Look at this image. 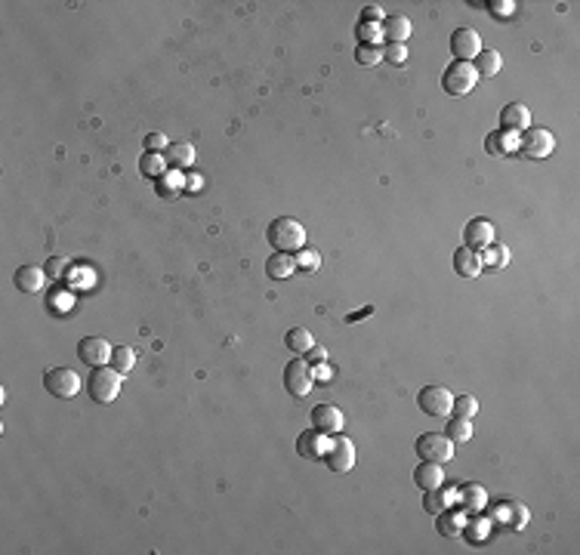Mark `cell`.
I'll use <instances>...</instances> for the list:
<instances>
[{"instance_id":"e0dca14e","label":"cell","mask_w":580,"mask_h":555,"mask_svg":"<svg viewBox=\"0 0 580 555\" xmlns=\"http://www.w3.org/2000/svg\"><path fill=\"white\" fill-rule=\"evenodd\" d=\"M482 268H485L482 253H475L472 247H460L454 253V272L460 275V278H479Z\"/></svg>"},{"instance_id":"8992f818","label":"cell","mask_w":580,"mask_h":555,"mask_svg":"<svg viewBox=\"0 0 580 555\" xmlns=\"http://www.w3.org/2000/svg\"><path fill=\"white\" fill-rule=\"evenodd\" d=\"M324 462L333 475H349L355 469V444L346 438V435H336L324 450Z\"/></svg>"},{"instance_id":"7a4b0ae2","label":"cell","mask_w":580,"mask_h":555,"mask_svg":"<svg viewBox=\"0 0 580 555\" xmlns=\"http://www.w3.org/2000/svg\"><path fill=\"white\" fill-rule=\"evenodd\" d=\"M475 83H479V74H475L472 62H451L442 74V87L447 96H466V92L475 90Z\"/></svg>"},{"instance_id":"f6af8a7d","label":"cell","mask_w":580,"mask_h":555,"mask_svg":"<svg viewBox=\"0 0 580 555\" xmlns=\"http://www.w3.org/2000/svg\"><path fill=\"white\" fill-rule=\"evenodd\" d=\"M318 383H331V370L327 367H318Z\"/></svg>"},{"instance_id":"ffe728a7","label":"cell","mask_w":580,"mask_h":555,"mask_svg":"<svg viewBox=\"0 0 580 555\" xmlns=\"http://www.w3.org/2000/svg\"><path fill=\"white\" fill-rule=\"evenodd\" d=\"M410 18L408 16H401V13H392L383 18V37H386L389 43H405L408 37H410Z\"/></svg>"},{"instance_id":"d6986e66","label":"cell","mask_w":580,"mask_h":555,"mask_svg":"<svg viewBox=\"0 0 580 555\" xmlns=\"http://www.w3.org/2000/svg\"><path fill=\"white\" fill-rule=\"evenodd\" d=\"M294 272H296L294 253H272L266 259V275L272 278V281H287V278H294Z\"/></svg>"},{"instance_id":"ee69618b","label":"cell","mask_w":580,"mask_h":555,"mask_svg":"<svg viewBox=\"0 0 580 555\" xmlns=\"http://www.w3.org/2000/svg\"><path fill=\"white\" fill-rule=\"evenodd\" d=\"M185 185H189V189H195V191H198V189H201V176H198V173L185 176Z\"/></svg>"},{"instance_id":"9a60e30c","label":"cell","mask_w":580,"mask_h":555,"mask_svg":"<svg viewBox=\"0 0 580 555\" xmlns=\"http://www.w3.org/2000/svg\"><path fill=\"white\" fill-rule=\"evenodd\" d=\"M324 450H327L324 432H318V429H306V432H299V438H296V453H299L303 460H321V457H324Z\"/></svg>"},{"instance_id":"ab89813d","label":"cell","mask_w":580,"mask_h":555,"mask_svg":"<svg viewBox=\"0 0 580 555\" xmlns=\"http://www.w3.org/2000/svg\"><path fill=\"white\" fill-rule=\"evenodd\" d=\"M145 148H148V152H167V148H170V142H167L164 133H148V136H145Z\"/></svg>"},{"instance_id":"4fadbf2b","label":"cell","mask_w":580,"mask_h":555,"mask_svg":"<svg viewBox=\"0 0 580 555\" xmlns=\"http://www.w3.org/2000/svg\"><path fill=\"white\" fill-rule=\"evenodd\" d=\"M463 240H466V247H472V250L494 244V222L491 219H470L463 228Z\"/></svg>"},{"instance_id":"f546056e","label":"cell","mask_w":580,"mask_h":555,"mask_svg":"<svg viewBox=\"0 0 580 555\" xmlns=\"http://www.w3.org/2000/svg\"><path fill=\"white\" fill-rule=\"evenodd\" d=\"M451 413L457 420H472V416L479 413V401H475L472 395H457L454 404H451Z\"/></svg>"},{"instance_id":"30bf717a","label":"cell","mask_w":580,"mask_h":555,"mask_svg":"<svg viewBox=\"0 0 580 555\" xmlns=\"http://www.w3.org/2000/svg\"><path fill=\"white\" fill-rule=\"evenodd\" d=\"M111 352L115 349H111L108 339H102V337H83L78 342V358L87 367H105L111 361Z\"/></svg>"},{"instance_id":"83f0119b","label":"cell","mask_w":580,"mask_h":555,"mask_svg":"<svg viewBox=\"0 0 580 555\" xmlns=\"http://www.w3.org/2000/svg\"><path fill=\"white\" fill-rule=\"evenodd\" d=\"M488 152L494 154V157H503V154H509L512 148H519V139H516V133H507V130H500V133H494V136H488Z\"/></svg>"},{"instance_id":"1f68e13d","label":"cell","mask_w":580,"mask_h":555,"mask_svg":"<svg viewBox=\"0 0 580 555\" xmlns=\"http://www.w3.org/2000/svg\"><path fill=\"white\" fill-rule=\"evenodd\" d=\"M182 185H185L182 173H167L157 179V194H161V198H176V191H180Z\"/></svg>"},{"instance_id":"7bdbcfd3","label":"cell","mask_w":580,"mask_h":555,"mask_svg":"<svg viewBox=\"0 0 580 555\" xmlns=\"http://www.w3.org/2000/svg\"><path fill=\"white\" fill-rule=\"evenodd\" d=\"M306 355H309V361H318V364H321V361H324V349H321V346H315V352L309 349Z\"/></svg>"},{"instance_id":"8fae6325","label":"cell","mask_w":580,"mask_h":555,"mask_svg":"<svg viewBox=\"0 0 580 555\" xmlns=\"http://www.w3.org/2000/svg\"><path fill=\"white\" fill-rule=\"evenodd\" d=\"M482 50H485L482 37H479V31H472V28H457L451 34V53L457 56V62H472Z\"/></svg>"},{"instance_id":"3957f363","label":"cell","mask_w":580,"mask_h":555,"mask_svg":"<svg viewBox=\"0 0 580 555\" xmlns=\"http://www.w3.org/2000/svg\"><path fill=\"white\" fill-rule=\"evenodd\" d=\"M120 376L115 367H93L90 374V398L99 404H111L120 395Z\"/></svg>"},{"instance_id":"277c9868","label":"cell","mask_w":580,"mask_h":555,"mask_svg":"<svg viewBox=\"0 0 580 555\" xmlns=\"http://www.w3.org/2000/svg\"><path fill=\"white\" fill-rule=\"evenodd\" d=\"M43 388L59 401H68L81 392V376L71 367H50L43 374Z\"/></svg>"},{"instance_id":"7402d4cb","label":"cell","mask_w":580,"mask_h":555,"mask_svg":"<svg viewBox=\"0 0 580 555\" xmlns=\"http://www.w3.org/2000/svg\"><path fill=\"white\" fill-rule=\"evenodd\" d=\"M167 154L164 152H145L143 157H139V170H143V176H148V179H161V176L167 173Z\"/></svg>"},{"instance_id":"4316f807","label":"cell","mask_w":580,"mask_h":555,"mask_svg":"<svg viewBox=\"0 0 580 555\" xmlns=\"http://www.w3.org/2000/svg\"><path fill=\"white\" fill-rule=\"evenodd\" d=\"M167 164L170 166H192L195 164V148L192 142H170V148H167Z\"/></svg>"},{"instance_id":"d6a6232c","label":"cell","mask_w":580,"mask_h":555,"mask_svg":"<svg viewBox=\"0 0 580 555\" xmlns=\"http://www.w3.org/2000/svg\"><path fill=\"white\" fill-rule=\"evenodd\" d=\"M482 263H485V265H491V268H503V265L509 263V250L503 247V244H488V247H485Z\"/></svg>"},{"instance_id":"2e32d148","label":"cell","mask_w":580,"mask_h":555,"mask_svg":"<svg viewBox=\"0 0 580 555\" xmlns=\"http://www.w3.org/2000/svg\"><path fill=\"white\" fill-rule=\"evenodd\" d=\"M13 281H16V287L22 293H41L43 284L50 281V278H46V272H43L41 265H19Z\"/></svg>"},{"instance_id":"d4e9b609","label":"cell","mask_w":580,"mask_h":555,"mask_svg":"<svg viewBox=\"0 0 580 555\" xmlns=\"http://www.w3.org/2000/svg\"><path fill=\"white\" fill-rule=\"evenodd\" d=\"M451 490H445V485L442 487H435V490H426V497H423V509L429 515H442L447 506H451Z\"/></svg>"},{"instance_id":"5b68a950","label":"cell","mask_w":580,"mask_h":555,"mask_svg":"<svg viewBox=\"0 0 580 555\" xmlns=\"http://www.w3.org/2000/svg\"><path fill=\"white\" fill-rule=\"evenodd\" d=\"M414 453L420 460H429V462H447L454 457V441L447 438V435H438V432H423L414 441Z\"/></svg>"},{"instance_id":"8d00e7d4","label":"cell","mask_w":580,"mask_h":555,"mask_svg":"<svg viewBox=\"0 0 580 555\" xmlns=\"http://www.w3.org/2000/svg\"><path fill=\"white\" fill-rule=\"evenodd\" d=\"M43 272H46L50 281H62L65 272H68V259L65 256H50L46 259V265H43Z\"/></svg>"},{"instance_id":"5bb4252c","label":"cell","mask_w":580,"mask_h":555,"mask_svg":"<svg viewBox=\"0 0 580 555\" xmlns=\"http://www.w3.org/2000/svg\"><path fill=\"white\" fill-rule=\"evenodd\" d=\"M500 127L507 130V133H525L531 127V108L522 105V102H512V105H507L500 111Z\"/></svg>"},{"instance_id":"f1b7e54d","label":"cell","mask_w":580,"mask_h":555,"mask_svg":"<svg viewBox=\"0 0 580 555\" xmlns=\"http://www.w3.org/2000/svg\"><path fill=\"white\" fill-rule=\"evenodd\" d=\"M136 364V352L130 346H118L115 352H111V367L118 370V374H130Z\"/></svg>"},{"instance_id":"44dd1931","label":"cell","mask_w":580,"mask_h":555,"mask_svg":"<svg viewBox=\"0 0 580 555\" xmlns=\"http://www.w3.org/2000/svg\"><path fill=\"white\" fill-rule=\"evenodd\" d=\"M472 68H475V74H479V80L482 78H494V74H500V68H503V56L497 50H482L472 59Z\"/></svg>"},{"instance_id":"6da1fadb","label":"cell","mask_w":580,"mask_h":555,"mask_svg":"<svg viewBox=\"0 0 580 555\" xmlns=\"http://www.w3.org/2000/svg\"><path fill=\"white\" fill-rule=\"evenodd\" d=\"M266 238L275 247V253H296L306 244V228H303V222H296L290 216H278L269 222Z\"/></svg>"},{"instance_id":"e575fe53","label":"cell","mask_w":580,"mask_h":555,"mask_svg":"<svg viewBox=\"0 0 580 555\" xmlns=\"http://www.w3.org/2000/svg\"><path fill=\"white\" fill-rule=\"evenodd\" d=\"M358 41H361V43L380 46V41H383V25H377V22H358Z\"/></svg>"},{"instance_id":"b9f144b4","label":"cell","mask_w":580,"mask_h":555,"mask_svg":"<svg viewBox=\"0 0 580 555\" xmlns=\"http://www.w3.org/2000/svg\"><path fill=\"white\" fill-rule=\"evenodd\" d=\"M494 9H497V13L500 16H507V13H512V9H516V4H509V0H494V4H491Z\"/></svg>"},{"instance_id":"ac0fdd59","label":"cell","mask_w":580,"mask_h":555,"mask_svg":"<svg viewBox=\"0 0 580 555\" xmlns=\"http://www.w3.org/2000/svg\"><path fill=\"white\" fill-rule=\"evenodd\" d=\"M414 485L420 490H435L445 485V472H442V462H429L423 460L420 466L414 469Z\"/></svg>"},{"instance_id":"74e56055","label":"cell","mask_w":580,"mask_h":555,"mask_svg":"<svg viewBox=\"0 0 580 555\" xmlns=\"http://www.w3.org/2000/svg\"><path fill=\"white\" fill-rule=\"evenodd\" d=\"M383 59H389L392 65H401L408 59V46L405 43H386L383 46Z\"/></svg>"},{"instance_id":"ba28073f","label":"cell","mask_w":580,"mask_h":555,"mask_svg":"<svg viewBox=\"0 0 580 555\" xmlns=\"http://www.w3.org/2000/svg\"><path fill=\"white\" fill-rule=\"evenodd\" d=\"M312 367H309V361L303 358H294L290 364L284 367V388L294 398H306L309 392H312Z\"/></svg>"},{"instance_id":"9c48e42d","label":"cell","mask_w":580,"mask_h":555,"mask_svg":"<svg viewBox=\"0 0 580 555\" xmlns=\"http://www.w3.org/2000/svg\"><path fill=\"white\" fill-rule=\"evenodd\" d=\"M417 404H420V411L429 413V416H447L451 413V404H454V395L447 392L445 386H423L417 395Z\"/></svg>"},{"instance_id":"cb8c5ba5","label":"cell","mask_w":580,"mask_h":555,"mask_svg":"<svg viewBox=\"0 0 580 555\" xmlns=\"http://www.w3.org/2000/svg\"><path fill=\"white\" fill-rule=\"evenodd\" d=\"M460 497H463V512H482L485 503H488V494H485L482 485H463Z\"/></svg>"},{"instance_id":"7c38bea8","label":"cell","mask_w":580,"mask_h":555,"mask_svg":"<svg viewBox=\"0 0 580 555\" xmlns=\"http://www.w3.org/2000/svg\"><path fill=\"white\" fill-rule=\"evenodd\" d=\"M343 426H346V416H343L340 407H333V404H318L315 411H312V429H318V432H324V435H340Z\"/></svg>"},{"instance_id":"484cf974","label":"cell","mask_w":580,"mask_h":555,"mask_svg":"<svg viewBox=\"0 0 580 555\" xmlns=\"http://www.w3.org/2000/svg\"><path fill=\"white\" fill-rule=\"evenodd\" d=\"M438 518V531H442L445 536H460L466 531V512H445L435 515Z\"/></svg>"},{"instance_id":"d590c367","label":"cell","mask_w":580,"mask_h":555,"mask_svg":"<svg viewBox=\"0 0 580 555\" xmlns=\"http://www.w3.org/2000/svg\"><path fill=\"white\" fill-rule=\"evenodd\" d=\"M507 512H509V527H516V531H525V524H528V509H525V503L512 500V503L507 506Z\"/></svg>"},{"instance_id":"60d3db41","label":"cell","mask_w":580,"mask_h":555,"mask_svg":"<svg viewBox=\"0 0 580 555\" xmlns=\"http://www.w3.org/2000/svg\"><path fill=\"white\" fill-rule=\"evenodd\" d=\"M383 18H386V16H383V9L380 6H368V9H364V16H361V22H383Z\"/></svg>"},{"instance_id":"836d02e7","label":"cell","mask_w":580,"mask_h":555,"mask_svg":"<svg viewBox=\"0 0 580 555\" xmlns=\"http://www.w3.org/2000/svg\"><path fill=\"white\" fill-rule=\"evenodd\" d=\"M355 62H358V65H377V62H383V46L358 43V50H355Z\"/></svg>"},{"instance_id":"4dcf8cb0","label":"cell","mask_w":580,"mask_h":555,"mask_svg":"<svg viewBox=\"0 0 580 555\" xmlns=\"http://www.w3.org/2000/svg\"><path fill=\"white\" fill-rule=\"evenodd\" d=\"M447 438H451L454 444H466V441H470L472 438V423L470 420H457V416H454V420L451 423H447Z\"/></svg>"},{"instance_id":"f35d334b","label":"cell","mask_w":580,"mask_h":555,"mask_svg":"<svg viewBox=\"0 0 580 555\" xmlns=\"http://www.w3.org/2000/svg\"><path fill=\"white\" fill-rule=\"evenodd\" d=\"M296 265H303V268H309V272H312V268H318V265H321V256H318L315 250H299V256H296Z\"/></svg>"},{"instance_id":"603a6c76","label":"cell","mask_w":580,"mask_h":555,"mask_svg":"<svg viewBox=\"0 0 580 555\" xmlns=\"http://www.w3.org/2000/svg\"><path fill=\"white\" fill-rule=\"evenodd\" d=\"M284 342H287V349L294 352V355H306L309 349H315V337L309 333L306 327H290V333L284 337Z\"/></svg>"},{"instance_id":"52a82bcc","label":"cell","mask_w":580,"mask_h":555,"mask_svg":"<svg viewBox=\"0 0 580 555\" xmlns=\"http://www.w3.org/2000/svg\"><path fill=\"white\" fill-rule=\"evenodd\" d=\"M519 148H522V154H525V157L537 161V157H549V154H553L556 139H553V133H549V130H544V127H528L525 133H522Z\"/></svg>"}]
</instances>
